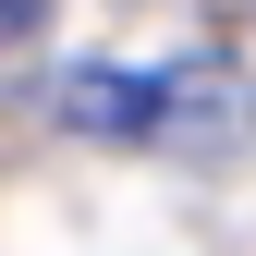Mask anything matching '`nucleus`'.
Segmentation results:
<instances>
[{
	"label": "nucleus",
	"mask_w": 256,
	"mask_h": 256,
	"mask_svg": "<svg viewBox=\"0 0 256 256\" xmlns=\"http://www.w3.org/2000/svg\"><path fill=\"white\" fill-rule=\"evenodd\" d=\"M183 86H208V74H98V61H74L49 110H61V122H86V134H158Z\"/></svg>",
	"instance_id": "nucleus-1"
},
{
	"label": "nucleus",
	"mask_w": 256,
	"mask_h": 256,
	"mask_svg": "<svg viewBox=\"0 0 256 256\" xmlns=\"http://www.w3.org/2000/svg\"><path fill=\"white\" fill-rule=\"evenodd\" d=\"M37 12H49V0H0V49H12V37H37Z\"/></svg>",
	"instance_id": "nucleus-2"
}]
</instances>
